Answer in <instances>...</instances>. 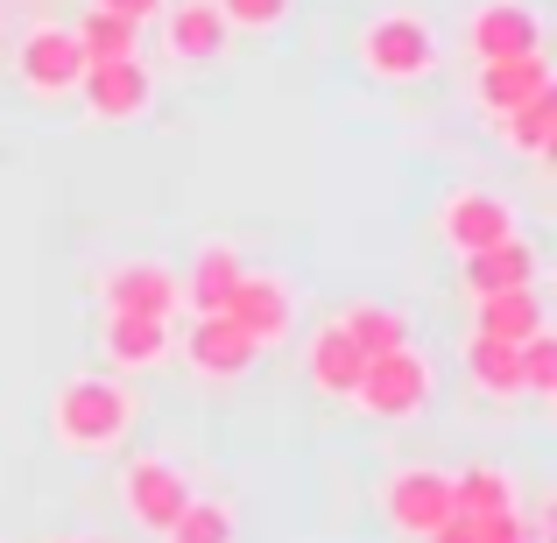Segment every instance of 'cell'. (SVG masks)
Masks as SVG:
<instances>
[{"label":"cell","instance_id":"83f0119b","mask_svg":"<svg viewBox=\"0 0 557 543\" xmlns=\"http://www.w3.org/2000/svg\"><path fill=\"white\" fill-rule=\"evenodd\" d=\"M480 543H536V536H530V522H522V508H508V516L480 522Z\"/></svg>","mask_w":557,"mask_h":543},{"label":"cell","instance_id":"cb8c5ba5","mask_svg":"<svg viewBox=\"0 0 557 543\" xmlns=\"http://www.w3.org/2000/svg\"><path fill=\"white\" fill-rule=\"evenodd\" d=\"M163 543H240V516L219 494H190L177 508V522L163 530Z\"/></svg>","mask_w":557,"mask_h":543},{"label":"cell","instance_id":"d4e9b609","mask_svg":"<svg viewBox=\"0 0 557 543\" xmlns=\"http://www.w3.org/2000/svg\"><path fill=\"white\" fill-rule=\"evenodd\" d=\"M466 381H473L480 395H522V360H516V346H502V340H466Z\"/></svg>","mask_w":557,"mask_h":543},{"label":"cell","instance_id":"4fadbf2b","mask_svg":"<svg viewBox=\"0 0 557 543\" xmlns=\"http://www.w3.org/2000/svg\"><path fill=\"white\" fill-rule=\"evenodd\" d=\"M360 367H368V354L346 340L339 318H325V325L311 332V346H304V374H311V388H318V395H332V403H354Z\"/></svg>","mask_w":557,"mask_h":543},{"label":"cell","instance_id":"7c38bea8","mask_svg":"<svg viewBox=\"0 0 557 543\" xmlns=\"http://www.w3.org/2000/svg\"><path fill=\"white\" fill-rule=\"evenodd\" d=\"M177 354H184V367L198 381H240V374H255V360H261V346L247 340L233 318H190V332L177 340Z\"/></svg>","mask_w":557,"mask_h":543},{"label":"cell","instance_id":"ba28073f","mask_svg":"<svg viewBox=\"0 0 557 543\" xmlns=\"http://www.w3.org/2000/svg\"><path fill=\"white\" fill-rule=\"evenodd\" d=\"M437 240L451 247V255H480V247H502L516 240V205L502 198V190H451L445 205H437Z\"/></svg>","mask_w":557,"mask_h":543},{"label":"cell","instance_id":"e0dca14e","mask_svg":"<svg viewBox=\"0 0 557 543\" xmlns=\"http://www.w3.org/2000/svg\"><path fill=\"white\" fill-rule=\"evenodd\" d=\"M226 42H233V28L212 0H177V8H170V57H177V64H219Z\"/></svg>","mask_w":557,"mask_h":543},{"label":"cell","instance_id":"8fae6325","mask_svg":"<svg viewBox=\"0 0 557 543\" xmlns=\"http://www.w3.org/2000/svg\"><path fill=\"white\" fill-rule=\"evenodd\" d=\"M219 318H233V325L269 354V346H283L289 332H297V297H289V283L247 269L240 283H233V297H226V311H219Z\"/></svg>","mask_w":557,"mask_h":543},{"label":"cell","instance_id":"ac0fdd59","mask_svg":"<svg viewBox=\"0 0 557 543\" xmlns=\"http://www.w3.org/2000/svg\"><path fill=\"white\" fill-rule=\"evenodd\" d=\"M544 325H550V311H544V297H536V283L530 289H502V297H480L473 304V332H480V340L522 346V340H536Z\"/></svg>","mask_w":557,"mask_h":543},{"label":"cell","instance_id":"f546056e","mask_svg":"<svg viewBox=\"0 0 557 543\" xmlns=\"http://www.w3.org/2000/svg\"><path fill=\"white\" fill-rule=\"evenodd\" d=\"M92 8H113V14H127V22H149V14H163V0H92Z\"/></svg>","mask_w":557,"mask_h":543},{"label":"cell","instance_id":"d6986e66","mask_svg":"<svg viewBox=\"0 0 557 543\" xmlns=\"http://www.w3.org/2000/svg\"><path fill=\"white\" fill-rule=\"evenodd\" d=\"M247 275V261H240V247H226V240H205L198 247V261H190V275H184V304L198 318H212V311H226V297H233V283Z\"/></svg>","mask_w":557,"mask_h":543},{"label":"cell","instance_id":"30bf717a","mask_svg":"<svg viewBox=\"0 0 557 543\" xmlns=\"http://www.w3.org/2000/svg\"><path fill=\"white\" fill-rule=\"evenodd\" d=\"M466 50H473L480 64L536 57L544 50V22H536V8H522V0H480V8L466 14Z\"/></svg>","mask_w":557,"mask_h":543},{"label":"cell","instance_id":"4dcf8cb0","mask_svg":"<svg viewBox=\"0 0 557 543\" xmlns=\"http://www.w3.org/2000/svg\"><path fill=\"white\" fill-rule=\"evenodd\" d=\"M50 543H99V536H50Z\"/></svg>","mask_w":557,"mask_h":543},{"label":"cell","instance_id":"3957f363","mask_svg":"<svg viewBox=\"0 0 557 543\" xmlns=\"http://www.w3.org/2000/svg\"><path fill=\"white\" fill-rule=\"evenodd\" d=\"M354 403L368 409L374 423H409L431 409V360L417 354V346H395V354H374L360 367V388Z\"/></svg>","mask_w":557,"mask_h":543},{"label":"cell","instance_id":"5bb4252c","mask_svg":"<svg viewBox=\"0 0 557 543\" xmlns=\"http://www.w3.org/2000/svg\"><path fill=\"white\" fill-rule=\"evenodd\" d=\"M536 92H550L544 50H536V57H502V64H480L473 71V99H480V113H487V121L516 113L522 99H536Z\"/></svg>","mask_w":557,"mask_h":543},{"label":"cell","instance_id":"7402d4cb","mask_svg":"<svg viewBox=\"0 0 557 543\" xmlns=\"http://www.w3.org/2000/svg\"><path fill=\"white\" fill-rule=\"evenodd\" d=\"M71 36H78L85 64H107V57H141V22H127V14H113V8H85Z\"/></svg>","mask_w":557,"mask_h":543},{"label":"cell","instance_id":"277c9868","mask_svg":"<svg viewBox=\"0 0 557 543\" xmlns=\"http://www.w3.org/2000/svg\"><path fill=\"white\" fill-rule=\"evenodd\" d=\"M381 516H388V530L403 536H431L445 516H459V502H451V473L445 466H395L388 480H381Z\"/></svg>","mask_w":557,"mask_h":543},{"label":"cell","instance_id":"9a60e30c","mask_svg":"<svg viewBox=\"0 0 557 543\" xmlns=\"http://www.w3.org/2000/svg\"><path fill=\"white\" fill-rule=\"evenodd\" d=\"M99 346H107V360L121 367V374H141V367H163L177 354V325H170V318H107Z\"/></svg>","mask_w":557,"mask_h":543},{"label":"cell","instance_id":"603a6c76","mask_svg":"<svg viewBox=\"0 0 557 543\" xmlns=\"http://www.w3.org/2000/svg\"><path fill=\"white\" fill-rule=\"evenodd\" d=\"M346 340L360 346V354H395V346H409V311L403 304H354V311H339Z\"/></svg>","mask_w":557,"mask_h":543},{"label":"cell","instance_id":"44dd1931","mask_svg":"<svg viewBox=\"0 0 557 543\" xmlns=\"http://www.w3.org/2000/svg\"><path fill=\"white\" fill-rule=\"evenodd\" d=\"M451 502L473 522L508 516V508H516V473H508V466H466V473H451Z\"/></svg>","mask_w":557,"mask_h":543},{"label":"cell","instance_id":"2e32d148","mask_svg":"<svg viewBox=\"0 0 557 543\" xmlns=\"http://www.w3.org/2000/svg\"><path fill=\"white\" fill-rule=\"evenodd\" d=\"M466 261V297H502V289H530L536 283V255H530V240H502V247H480V255H459Z\"/></svg>","mask_w":557,"mask_h":543},{"label":"cell","instance_id":"5b68a950","mask_svg":"<svg viewBox=\"0 0 557 543\" xmlns=\"http://www.w3.org/2000/svg\"><path fill=\"white\" fill-rule=\"evenodd\" d=\"M99 304H107V318H177L184 304V275L170 269V261H113L107 275H99Z\"/></svg>","mask_w":557,"mask_h":543},{"label":"cell","instance_id":"7a4b0ae2","mask_svg":"<svg viewBox=\"0 0 557 543\" xmlns=\"http://www.w3.org/2000/svg\"><path fill=\"white\" fill-rule=\"evenodd\" d=\"M360 64H368V78H381V85H417V78H431V71H437L431 22H423V14H409V8L374 14V22L360 28Z\"/></svg>","mask_w":557,"mask_h":543},{"label":"cell","instance_id":"f1b7e54d","mask_svg":"<svg viewBox=\"0 0 557 543\" xmlns=\"http://www.w3.org/2000/svg\"><path fill=\"white\" fill-rule=\"evenodd\" d=\"M423 543H480V522H473V516H445Z\"/></svg>","mask_w":557,"mask_h":543},{"label":"cell","instance_id":"ffe728a7","mask_svg":"<svg viewBox=\"0 0 557 543\" xmlns=\"http://www.w3.org/2000/svg\"><path fill=\"white\" fill-rule=\"evenodd\" d=\"M494 127H502V141H508L516 156L544 163V156L557 149V85H550V92H536V99H522V107H516V113H502Z\"/></svg>","mask_w":557,"mask_h":543},{"label":"cell","instance_id":"6da1fadb","mask_svg":"<svg viewBox=\"0 0 557 543\" xmlns=\"http://www.w3.org/2000/svg\"><path fill=\"white\" fill-rule=\"evenodd\" d=\"M135 431V388L121 374H71L50 403V437L71 459H99V452H121Z\"/></svg>","mask_w":557,"mask_h":543},{"label":"cell","instance_id":"9c48e42d","mask_svg":"<svg viewBox=\"0 0 557 543\" xmlns=\"http://www.w3.org/2000/svg\"><path fill=\"white\" fill-rule=\"evenodd\" d=\"M78 99H85V113H92V121L121 127V121H141V113H149L156 78H149V64H141V57H107V64H85Z\"/></svg>","mask_w":557,"mask_h":543},{"label":"cell","instance_id":"484cf974","mask_svg":"<svg viewBox=\"0 0 557 543\" xmlns=\"http://www.w3.org/2000/svg\"><path fill=\"white\" fill-rule=\"evenodd\" d=\"M226 14V28H247V36H275V28L297 14V0H212Z\"/></svg>","mask_w":557,"mask_h":543},{"label":"cell","instance_id":"8992f818","mask_svg":"<svg viewBox=\"0 0 557 543\" xmlns=\"http://www.w3.org/2000/svg\"><path fill=\"white\" fill-rule=\"evenodd\" d=\"M184 502H190L184 466H170L163 452H141V459H127V473H121V508H127V522H135L141 536H163L170 522H177Z\"/></svg>","mask_w":557,"mask_h":543},{"label":"cell","instance_id":"4316f807","mask_svg":"<svg viewBox=\"0 0 557 543\" xmlns=\"http://www.w3.org/2000/svg\"><path fill=\"white\" fill-rule=\"evenodd\" d=\"M516 360H522V395H557V340H550V325L536 332V340H522Z\"/></svg>","mask_w":557,"mask_h":543},{"label":"cell","instance_id":"52a82bcc","mask_svg":"<svg viewBox=\"0 0 557 543\" xmlns=\"http://www.w3.org/2000/svg\"><path fill=\"white\" fill-rule=\"evenodd\" d=\"M14 71H22L28 99H71V92H78V78H85V50H78L71 28L36 22L22 42H14Z\"/></svg>","mask_w":557,"mask_h":543}]
</instances>
